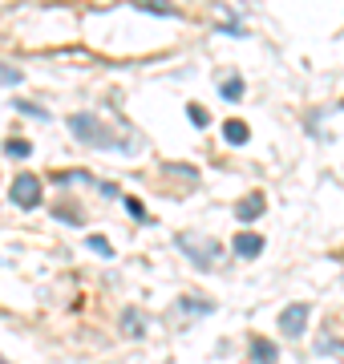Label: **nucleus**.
Masks as SVG:
<instances>
[{
  "instance_id": "16",
  "label": "nucleus",
  "mask_w": 344,
  "mask_h": 364,
  "mask_svg": "<svg viewBox=\"0 0 344 364\" xmlns=\"http://www.w3.org/2000/svg\"><path fill=\"white\" fill-rule=\"evenodd\" d=\"M126 207H130V215H134V219H150V215H146V207H142V203H138V198H126Z\"/></svg>"
},
{
  "instance_id": "5",
  "label": "nucleus",
  "mask_w": 344,
  "mask_h": 364,
  "mask_svg": "<svg viewBox=\"0 0 344 364\" xmlns=\"http://www.w3.org/2000/svg\"><path fill=\"white\" fill-rule=\"evenodd\" d=\"M259 251H264V239H259V235H252V231L235 235V255L239 259H255Z\"/></svg>"
},
{
  "instance_id": "12",
  "label": "nucleus",
  "mask_w": 344,
  "mask_h": 364,
  "mask_svg": "<svg viewBox=\"0 0 344 364\" xmlns=\"http://www.w3.org/2000/svg\"><path fill=\"white\" fill-rule=\"evenodd\" d=\"M90 247L97 251L102 259H109V255H114V247H109V239H102V235H93V239H90Z\"/></svg>"
},
{
  "instance_id": "14",
  "label": "nucleus",
  "mask_w": 344,
  "mask_h": 364,
  "mask_svg": "<svg viewBox=\"0 0 344 364\" xmlns=\"http://www.w3.org/2000/svg\"><path fill=\"white\" fill-rule=\"evenodd\" d=\"M142 9H146V13H158V16H174L171 4H158V0H142Z\"/></svg>"
},
{
  "instance_id": "11",
  "label": "nucleus",
  "mask_w": 344,
  "mask_h": 364,
  "mask_svg": "<svg viewBox=\"0 0 344 364\" xmlns=\"http://www.w3.org/2000/svg\"><path fill=\"white\" fill-rule=\"evenodd\" d=\"M4 150H9L13 158H28V154H33V146H28V142H21V138H13V142L4 146Z\"/></svg>"
},
{
  "instance_id": "8",
  "label": "nucleus",
  "mask_w": 344,
  "mask_h": 364,
  "mask_svg": "<svg viewBox=\"0 0 344 364\" xmlns=\"http://www.w3.org/2000/svg\"><path fill=\"white\" fill-rule=\"evenodd\" d=\"M183 312H195V316H211L215 304L211 299H183Z\"/></svg>"
},
{
  "instance_id": "15",
  "label": "nucleus",
  "mask_w": 344,
  "mask_h": 364,
  "mask_svg": "<svg viewBox=\"0 0 344 364\" xmlns=\"http://www.w3.org/2000/svg\"><path fill=\"white\" fill-rule=\"evenodd\" d=\"M186 114H190V122H195V126H207V122H211V117H207V109H203V105H190V109H186Z\"/></svg>"
},
{
  "instance_id": "6",
  "label": "nucleus",
  "mask_w": 344,
  "mask_h": 364,
  "mask_svg": "<svg viewBox=\"0 0 344 364\" xmlns=\"http://www.w3.org/2000/svg\"><path fill=\"white\" fill-rule=\"evenodd\" d=\"M276 344H272V340H252V360L255 364H276Z\"/></svg>"
},
{
  "instance_id": "1",
  "label": "nucleus",
  "mask_w": 344,
  "mask_h": 364,
  "mask_svg": "<svg viewBox=\"0 0 344 364\" xmlns=\"http://www.w3.org/2000/svg\"><path fill=\"white\" fill-rule=\"evenodd\" d=\"M69 130L77 134L81 142H90V146H102V150H126L118 134H109L106 126H102L97 117H90V114H73V117H69Z\"/></svg>"
},
{
  "instance_id": "13",
  "label": "nucleus",
  "mask_w": 344,
  "mask_h": 364,
  "mask_svg": "<svg viewBox=\"0 0 344 364\" xmlns=\"http://www.w3.org/2000/svg\"><path fill=\"white\" fill-rule=\"evenodd\" d=\"M122 324H126V332H130V336H142V316H138V312H126V320H122Z\"/></svg>"
},
{
  "instance_id": "19",
  "label": "nucleus",
  "mask_w": 344,
  "mask_h": 364,
  "mask_svg": "<svg viewBox=\"0 0 344 364\" xmlns=\"http://www.w3.org/2000/svg\"><path fill=\"white\" fill-rule=\"evenodd\" d=\"M0 364H4V356H0Z\"/></svg>"
},
{
  "instance_id": "4",
  "label": "nucleus",
  "mask_w": 344,
  "mask_h": 364,
  "mask_svg": "<svg viewBox=\"0 0 344 364\" xmlns=\"http://www.w3.org/2000/svg\"><path fill=\"white\" fill-rule=\"evenodd\" d=\"M264 207H267L264 195H247V198L235 207V219H239V223H255L259 215H264Z\"/></svg>"
},
{
  "instance_id": "10",
  "label": "nucleus",
  "mask_w": 344,
  "mask_h": 364,
  "mask_svg": "<svg viewBox=\"0 0 344 364\" xmlns=\"http://www.w3.org/2000/svg\"><path fill=\"white\" fill-rule=\"evenodd\" d=\"M316 348L328 352V356H340V360H344V340H320Z\"/></svg>"
},
{
  "instance_id": "2",
  "label": "nucleus",
  "mask_w": 344,
  "mask_h": 364,
  "mask_svg": "<svg viewBox=\"0 0 344 364\" xmlns=\"http://www.w3.org/2000/svg\"><path fill=\"white\" fill-rule=\"evenodd\" d=\"M41 198H45V186H41L37 174H21V178H13V203L16 207L33 210V207H41Z\"/></svg>"
},
{
  "instance_id": "9",
  "label": "nucleus",
  "mask_w": 344,
  "mask_h": 364,
  "mask_svg": "<svg viewBox=\"0 0 344 364\" xmlns=\"http://www.w3.org/2000/svg\"><path fill=\"white\" fill-rule=\"evenodd\" d=\"M219 93H223L227 102H239V97H243V81H239V77L223 81V85H219Z\"/></svg>"
},
{
  "instance_id": "3",
  "label": "nucleus",
  "mask_w": 344,
  "mask_h": 364,
  "mask_svg": "<svg viewBox=\"0 0 344 364\" xmlns=\"http://www.w3.org/2000/svg\"><path fill=\"white\" fill-rule=\"evenodd\" d=\"M304 328H308V304L284 308V316H279V332L284 336H304Z\"/></svg>"
},
{
  "instance_id": "17",
  "label": "nucleus",
  "mask_w": 344,
  "mask_h": 364,
  "mask_svg": "<svg viewBox=\"0 0 344 364\" xmlns=\"http://www.w3.org/2000/svg\"><path fill=\"white\" fill-rule=\"evenodd\" d=\"M57 182H90V178H85V174H77V170H73V174H57Z\"/></svg>"
},
{
  "instance_id": "18",
  "label": "nucleus",
  "mask_w": 344,
  "mask_h": 364,
  "mask_svg": "<svg viewBox=\"0 0 344 364\" xmlns=\"http://www.w3.org/2000/svg\"><path fill=\"white\" fill-rule=\"evenodd\" d=\"M0 77H4V81H16V69H4V65H0Z\"/></svg>"
},
{
  "instance_id": "7",
  "label": "nucleus",
  "mask_w": 344,
  "mask_h": 364,
  "mask_svg": "<svg viewBox=\"0 0 344 364\" xmlns=\"http://www.w3.org/2000/svg\"><path fill=\"white\" fill-rule=\"evenodd\" d=\"M223 138H227L231 146H243L247 138H252V130H247L243 122H227V126H223Z\"/></svg>"
}]
</instances>
